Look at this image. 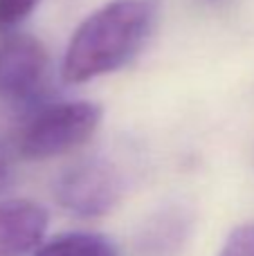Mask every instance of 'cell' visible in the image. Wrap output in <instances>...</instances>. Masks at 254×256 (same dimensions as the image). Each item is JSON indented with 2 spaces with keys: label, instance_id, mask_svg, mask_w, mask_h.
I'll return each instance as SVG.
<instances>
[{
  "label": "cell",
  "instance_id": "1",
  "mask_svg": "<svg viewBox=\"0 0 254 256\" xmlns=\"http://www.w3.org/2000/svg\"><path fill=\"white\" fill-rule=\"evenodd\" d=\"M156 20L151 0H110L74 30L61 74L66 84H86L124 68L142 50Z\"/></svg>",
  "mask_w": 254,
  "mask_h": 256
},
{
  "label": "cell",
  "instance_id": "2",
  "mask_svg": "<svg viewBox=\"0 0 254 256\" xmlns=\"http://www.w3.org/2000/svg\"><path fill=\"white\" fill-rule=\"evenodd\" d=\"M104 110L92 102H56L40 106L16 137L25 160H50L86 144L102 124Z\"/></svg>",
  "mask_w": 254,
  "mask_h": 256
},
{
  "label": "cell",
  "instance_id": "3",
  "mask_svg": "<svg viewBox=\"0 0 254 256\" xmlns=\"http://www.w3.org/2000/svg\"><path fill=\"white\" fill-rule=\"evenodd\" d=\"M50 54L36 36H0V99L12 106H36L50 92Z\"/></svg>",
  "mask_w": 254,
  "mask_h": 256
},
{
  "label": "cell",
  "instance_id": "4",
  "mask_svg": "<svg viewBox=\"0 0 254 256\" xmlns=\"http://www.w3.org/2000/svg\"><path fill=\"white\" fill-rule=\"evenodd\" d=\"M124 194V178L108 160L92 158L66 168L54 184V196L66 212L97 218L112 212Z\"/></svg>",
  "mask_w": 254,
  "mask_h": 256
},
{
  "label": "cell",
  "instance_id": "5",
  "mask_svg": "<svg viewBox=\"0 0 254 256\" xmlns=\"http://www.w3.org/2000/svg\"><path fill=\"white\" fill-rule=\"evenodd\" d=\"M48 214L30 200L0 202V256H25L40 245Z\"/></svg>",
  "mask_w": 254,
  "mask_h": 256
},
{
  "label": "cell",
  "instance_id": "6",
  "mask_svg": "<svg viewBox=\"0 0 254 256\" xmlns=\"http://www.w3.org/2000/svg\"><path fill=\"white\" fill-rule=\"evenodd\" d=\"M34 256H117L110 238L92 232H72L48 240L34 252Z\"/></svg>",
  "mask_w": 254,
  "mask_h": 256
},
{
  "label": "cell",
  "instance_id": "7",
  "mask_svg": "<svg viewBox=\"0 0 254 256\" xmlns=\"http://www.w3.org/2000/svg\"><path fill=\"white\" fill-rule=\"evenodd\" d=\"M40 0H0V32H14L36 7Z\"/></svg>",
  "mask_w": 254,
  "mask_h": 256
},
{
  "label": "cell",
  "instance_id": "8",
  "mask_svg": "<svg viewBox=\"0 0 254 256\" xmlns=\"http://www.w3.org/2000/svg\"><path fill=\"white\" fill-rule=\"evenodd\" d=\"M220 256H254V222L236 227L225 240Z\"/></svg>",
  "mask_w": 254,
  "mask_h": 256
},
{
  "label": "cell",
  "instance_id": "9",
  "mask_svg": "<svg viewBox=\"0 0 254 256\" xmlns=\"http://www.w3.org/2000/svg\"><path fill=\"white\" fill-rule=\"evenodd\" d=\"M16 148L0 142V194L12 186L14 176H16Z\"/></svg>",
  "mask_w": 254,
  "mask_h": 256
}]
</instances>
